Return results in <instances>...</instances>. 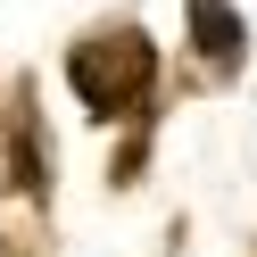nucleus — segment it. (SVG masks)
<instances>
[{
	"label": "nucleus",
	"mask_w": 257,
	"mask_h": 257,
	"mask_svg": "<svg viewBox=\"0 0 257 257\" xmlns=\"http://www.w3.org/2000/svg\"><path fill=\"white\" fill-rule=\"evenodd\" d=\"M67 83H75V100H83L91 116H124V108L150 100L158 50H150L141 25H100V34H83L67 50Z\"/></svg>",
	"instance_id": "nucleus-1"
},
{
	"label": "nucleus",
	"mask_w": 257,
	"mask_h": 257,
	"mask_svg": "<svg viewBox=\"0 0 257 257\" xmlns=\"http://www.w3.org/2000/svg\"><path fill=\"white\" fill-rule=\"evenodd\" d=\"M17 191L42 199V133H34V116H17Z\"/></svg>",
	"instance_id": "nucleus-3"
},
{
	"label": "nucleus",
	"mask_w": 257,
	"mask_h": 257,
	"mask_svg": "<svg viewBox=\"0 0 257 257\" xmlns=\"http://www.w3.org/2000/svg\"><path fill=\"white\" fill-rule=\"evenodd\" d=\"M191 42H199V58H207L216 75L240 67V17L224 9V0H191Z\"/></svg>",
	"instance_id": "nucleus-2"
}]
</instances>
